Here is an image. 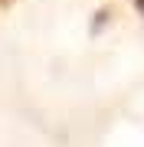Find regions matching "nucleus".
Instances as JSON below:
<instances>
[{
	"instance_id": "obj_1",
	"label": "nucleus",
	"mask_w": 144,
	"mask_h": 147,
	"mask_svg": "<svg viewBox=\"0 0 144 147\" xmlns=\"http://www.w3.org/2000/svg\"><path fill=\"white\" fill-rule=\"evenodd\" d=\"M0 3H3V0H0Z\"/></svg>"
},
{
	"instance_id": "obj_2",
	"label": "nucleus",
	"mask_w": 144,
	"mask_h": 147,
	"mask_svg": "<svg viewBox=\"0 0 144 147\" xmlns=\"http://www.w3.org/2000/svg\"><path fill=\"white\" fill-rule=\"evenodd\" d=\"M141 3H144V0H141Z\"/></svg>"
}]
</instances>
